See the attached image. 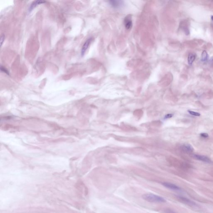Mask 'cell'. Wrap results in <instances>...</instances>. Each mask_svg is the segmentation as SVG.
I'll return each instance as SVG.
<instances>
[{"instance_id":"cell-1","label":"cell","mask_w":213,"mask_h":213,"mask_svg":"<svg viewBox=\"0 0 213 213\" xmlns=\"http://www.w3.org/2000/svg\"><path fill=\"white\" fill-rule=\"evenodd\" d=\"M142 197L144 200L150 203H164L166 202V199L162 197L153 194H145Z\"/></svg>"},{"instance_id":"cell-2","label":"cell","mask_w":213,"mask_h":213,"mask_svg":"<svg viewBox=\"0 0 213 213\" xmlns=\"http://www.w3.org/2000/svg\"><path fill=\"white\" fill-rule=\"evenodd\" d=\"M192 157L193 158L195 159L196 160H198L201 161L205 162L206 163H210L212 162V161L211 160L209 157L204 155H201L199 154H192Z\"/></svg>"},{"instance_id":"cell-3","label":"cell","mask_w":213,"mask_h":213,"mask_svg":"<svg viewBox=\"0 0 213 213\" xmlns=\"http://www.w3.org/2000/svg\"><path fill=\"white\" fill-rule=\"evenodd\" d=\"M162 184L165 187L174 191H180L181 190L179 186L169 182H163L162 183Z\"/></svg>"},{"instance_id":"cell-4","label":"cell","mask_w":213,"mask_h":213,"mask_svg":"<svg viewBox=\"0 0 213 213\" xmlns=\"http://www.w3.org/2000/svg\"><path fill=\"white\" fill-rule=\"evenodd\" d=\"M178 198H179V199L181 201H182V202L187 204L189 206H197V204H196L195 202L191 201L190 200L186 198L182 197V196H178Z\"/></svg>"},{"instance_id":"cell-5","label":"cell","mask_w":213,"mask_h":213,"mask_svg":"<svg viewBox=\"0 0 213 213\" xmlns=\"http://www.w3.org/2000/svg\"><path fill=\"white\" fill-rule=\"evenodd\" d=\"M124 26L127 30H129L132 27V17L130 15H128L124 19Z\"/></svg>"},{"instance_id":"cell-6","label":"cell","mask_w":213,"mask_h":213,"mask_svg":"<svg viewBox=\"0 0 213 213\" xmlns=\"http://www.w3.org/2000/svg\"><path fill=\"white\" fill-rule=\"evenodd\" d=\"M92 38H90L86 40V42L84 43V44L83 45L81 50V55L82 56L84 55V53L89 47L91 42H92Z\"/></svg>"},{"instance_id":"cell-7","label":"cell","mask_w":213,"mask_h":213,"mask_svg":"<svg viewBox=\"0 0 213 213\" xmlns=\"http://www.w3.org/2000/svg\"><path fill=\"white\" fill-rule=\"evenodd\" d=\"M109 3L112 7L118 8L122 6L123 1L121 0H110L109 1Z\"/></svg>"},{"instance_id":"cell-8","label":"cell","mask_w":213,"mask_h":213,"mask_svg":"<svg viewBox=\"0 0 213 213\" xmlns=\"http://www.w3.org/2000/svg\"><path fill=\"white\" fill-rule=\"evenodd\" d=\"M182 148L183 151L187 153L191 152L194 150V149L192 146L187 144L182 145Z\"/></svg>"},{"instance_id":"cell-9","label":"cell","mask_w":213,"mask_h":213,"mask_svg":"<svg viewBox=\"0 0 213 213\" xmlns=\"http://www.w3.org/2000/svg\"><path fill=\"white\" fill-rule=\"evenodd\" d=\"M46 2L44 0H36L34 1L33 3L31 4L29 8V11H30L32 10L33 9H34L35 8H36V6H38L39 5L43 3H46Z\"/></svg>"},{"instance_id":"cell-10","label":"cell","mask_w":213,"mask_h":213,"mask_svg":"<svg viewBox=\"0 0 213 213\" xmlns=\"http://www.w3.org/2000/svg\"><path fill=\"white\" fill-rule=\"evenodd\" d=\"M196 58V55L194 54L190 53L188 58V62L190 65H191Z\"/></svg>"},{"instance_id":"cell-11","label":"cell","mask_w":213,"mask_h":213,"mask_svg":"<svg viewBox=\"0 0 213 213\" xmlns=\"http://www.w3.org/2000/svg\"><path fill=\"white\" fill-rule=\"evenodd\" d=\"M209 58V55L207 54V52L205 50H204L201 54V60L203 62H205L208 61Z\"/></svg>"},{"instance_id":"cell-12","label":"cell","mask_w":213,"mask_h":213,"mask_svg":"<svg viewBox=\"0 0 213 213\" xmlns=\"http://www.w3.org/2000/svg\"><path fill=\"white\" fill-rule=\"evenodd\" d=\"M188 113H189L190 114H191L192 115L195 116H200L201 114L198 113L194 112V111H191V110H188Z\"/></svg>"},{"instance_id":"cell-13","label":"cell","mask_w":213,"mask_h":213,"mask_svg":"<svg viewBox=\"0 0 213 213\" xmlns=\"http://www.w3.org/2000/svg\"><path fill=\"white\" fill-rule=\"evenodd\" d=\"M0 70H1V71H3V72L5 73H6L7 74H9V73H8V71L7 70H6V68H4L3 67L1 66L0 67Z\"/></svg>"},{"instance_id":"cell-14","label":"cell","mask_w":213,"mask_h":213,"mask_svg":"<svg viewBox=\"0 0 213 213\" xmlns=\"http://www.w3.org/2000/svg\"><path fill=\"white\" fill-rule=\"evenodd\" d=\"M200 135L202 137H203L204 138H206L207 137H208L209 136V135L208 134H207V133H202L200 134Z\"/></svg>"},{"instance_id":"cell-15","label":"cell","mask_w":213,"mask_h":213,"mask_svg":"<svg viewBox=\"0 0 213 213\" xmlns=\"http://www.w3.org/2000/svg\"><path fill=\"white\" fill-rule=\"evenodd\" d=\"M5 36L4 35H3L0 38V43H1V46H2V44L3 43V41L4 40Z\"/></svg>"},{"instance_id":"cell-16","label":"cell","mask_w":213,"mask_h":213,"mask_svg":"<svg viewBox=\"0 0 213 213\" xmlns=\"http://www.w3.org/2000/svg\"><path fill=\"white\" fill-rule=\"evenodd\" d=\"M172 116H173V114H168L167 115H166L165 117H166V118H170L171 117H172Z\"/></svg>"},{"instance_id":"cell-17","label":"cell","mask_w":213,"mask_h":213,"mask_svg":"<svg viewBox=\"0 0 213 213\" xmlns=\"http://www.w3.org/2000/svg\"><path fill=\"white\" fill-rule=\"evenodd\" d=\"M211 19H212V21H213V15H212V16H211Z\"/></svg>"}]
</instances>
